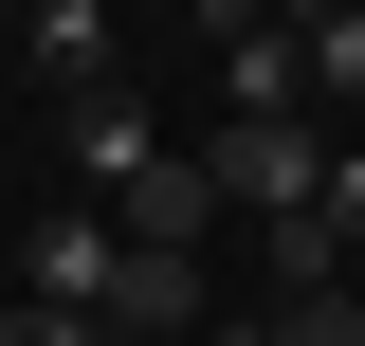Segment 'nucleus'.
Instances as JSON below:
<instances>
[{
    "instance_id": "obj_8",
    "label": "nucleus",
    "mask_w": 365,
    "mask_h": 346,
    "mask_svg": "<svg viewBox=\"0 0 365 346\" xmlns=\"http://www.w3.org/2000/svg\"><path fill=\"white\" fill-rule=\"evenodd\" d=\"M311 237H329V256L365 237V146H329V201H311Z\"/></svg>"
},
{
    "instance_id": "obj_9",
    "label": "nucleus",
    "mask_w": 365,
    "mask_h": 346,
    "mask_svg": "<svg viewBox=\"0 0 365 346\" xmlns=\"http://www.w3.org/2000/svg\"><path fill=\"white\" fill-rule=\"evenodd\" d=\"M0 346H110V328H91V310H19V292H0Z\"/></svg>"
},
{
    "instance_id": "obj_7",
    "label": "nucleus",
    "mask_w": 365,
    "mask_h": 346,
    "mask_svg": "<svg viewBox=\"0 0 365 346\" xmlns=\"http://www.w3.org/2000/svg\"><path fill=\"white\" fill-rule=\"evenodd\" d=\"M292 55H311V73H329V91L365 110V0H347V19H292Z\"/></svg>"
},
{
    "instance_id": "obj_1",
    "label": "nucleus",
    "mask_w": 365,
    "mask_h": 346,
    "mask_svg": "<svg viewBox=\"0 0 365 346\" xmlns=\"http://www.w3.org/2000/svg\"><path fill=\"white\" fill-rule=\"evenodd\" d=\"M201 182H220V201H274V219H311V201H329V128H311V110H256V128L220 110Z\"/></svg>"
},
{
    "instance_id": "obj_10",
    "label": "nucleus",
    "mask_w": 365,
    "mask_h": 346,
    "mask_svg": "<svg viewBox=\"0 0 365 346\" xmlns=\"http://www.w3.org/2000/svg\"><path fill=\"white\" fill-rule=\"evenodd\" d=\"M237 346H274V328H237Z\"/></svg>"
},
{
    "instance_id": "obj_5",
    "label": "nucleus",
    "mask_w": 365,
    "mask_h": 346,
    "mask_svg": "<svg viewBox=\"0 0 365 346\" xmlns=\"http://www.w3.org/2000/svg\"><path fill=\"white\" fill-rule=\"evenodd\" d=\"M220 73H237V128H256V110L311 91V55H292V19H220Z\"/></svg>"
},
{
    "instance_id": "obj_2",
    "label": "nucleus",
    "mask_w": 365,
    "mask_h": 346,
    "mask_svg": "<svg viewBox=\"0 0 365 346\" xmlns=\"http://www.w3.org/2000/svg\"><path fill=\"white\" fill-rule=\"evenodd\" d=\"M110 273H128V237H110L91 201H55V219H37V273H19V310H91V328H110Z\"/></svg>"
},
{
    "instance_id": "obj_4",
    "label": "nucleus",
    "mask_w": 365,
    "mask_h": 346,
    "mask_svg": "<svg viewBox=\"0 0 365 346\" xmlns=\"http://www.w3.org/2000/svg\"><path fill=\"white\" fill-rule=\"evenodd\" d=\"M201 346V256H128V273H110V346Z\"/></svg>"
},
{
    "instance_id": "obj_6",
    "label": "nucleus",
    "mask_w": 365,
    "mask_h": 346,
    "mask_svg": "<svg viewBox=\"0 0 365 346\" xmlns=\"http://www.w3.org/2000/svg\"><path fill=\"white\" fill-rule=\"evenodd\" d=\"M37 73H73V91H110V19H91V0H55V19H37Z\"/></svg>"
},
{
    "instance_id": "obj_3",
    "label": "nucleus",
    "mask_w": 365,
    "mask_h": 346,
    "mask_svg": "<svg viewBox=\"0 0 365 346\" xmlns=\"http://www.w3.org/2000/svg\"><path fill=\"white\" fill-rule=\"evenodd\" d=\"M146 164H165V128H146V91H73V182H91V201H128Z\"/></svg>"
}]
</instances>
